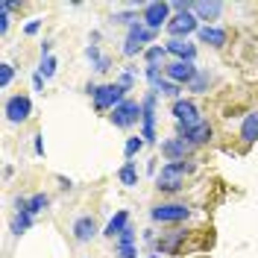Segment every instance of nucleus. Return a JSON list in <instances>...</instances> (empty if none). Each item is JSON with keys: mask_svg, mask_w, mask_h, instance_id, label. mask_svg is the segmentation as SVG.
<instances>
[{"mask_svg": "<svg viewBox=\"0 0 258 258\" xmlns=\"http://www.w3.org/2000/svg\"><path fill=\"white\" fill-rule=\"evenodd\" d=\"M200 21H197V15L194 12H179V15L170 18V24L164 27L167 30V35L170 38H188V35H194V32H200Z\"/></svg>", "mask_w": 258, "mask_h": 258, "instance_id": "7", "label": "nucleus"}, {"mask_svg": "<svg viewBox=\"0 0 258 258\" xmlns=\"http://www.w3.org/2000/svg\"><path fill=\"white\" fill-rule=\"evenodd\" d=\"M114 255L117 258H138V246L126 243V246H114Z\"/></svg>", "mask_w": 258, "mask_h": 258, "instance_id": "33", "label": "nucleus"}, {"mask_svg": "<svg viewBox=\"0 0 258 258\" xmlns=\"http://www.w3.org/2000/svg\"><path fill=\"white\" fill-rule=\"evenodd\" d=\"M185 235H188V232H170V235H161L153 249H156L159 255H173V252L179 249V243L185 241Z\"/></svg>", "mask_w": 258, "mask_h": 258, "instance_id": "16", "label": "nucleus"}, {"mask_svg": "<svg viewBox=\"0 0 258 258\" xmlns=\"http://www.w3.org/2000/svg\"><path fill=\"white\" fill-rule=\"evenodd\" d=\"M144 258H161L159 252H150V255H144Z\"/></svg>", "mask_w": 258, "mask_h": 258, "instance_id": "41", "label": "nucleus"}, {"mask_svg": "<svg viewBox=\"0 0 258 258\" xmlns=\"http://www.w3.org/2000/svg\"><path fill=\"white\" fill-rule=\"evenodd\" d=\"M167 47L164 44H153V47H147V53H144V62H147V68H164L167 64Z\"/></svg>", "mask_w": 258, "mask_h": 258, "instance_id": "20", "label": "nucleus"}, {"mask_svg": "<svg viewBox=\"0 0 258 258\" xmlns=\"http://www.w3.org/2000/svg\"><path fill=\"white\" fill-rule=\"evenodd\" d=\"M197 74H200V68H197L194 62H179V59H173V62L164 64V77H167L170 82H176V85H185V88L194 82Z\"/></svg>", "mask_w": 258, "mask_h": 258, "instance_id": "9", "label": "nucleus"}, {"mask_svg": "<svg viewBox=\"0 0 258 258\" xmlns=\"http://www.w3.org/2000/svg\"><path fill=\"white\" fill-rule=\"evenodd\" d=\"M170 3H161V0H156V3H144L141 6V24H144L147 30L159 32L161 27H167L170 24Z\"/></svg>", "mask_w": 258, "mask_h": 258, "instance_id": "3", "label": "nucleus"}, {"mask_svg": "<svg viewBox=\"0 0 258 258\" xmlns=\"http://www.w3.org/2000/svg\"><path fill=\"white\" fill-rule=\"evenodd\" d=\"M153 91H156V94H164V97H170V100H173V103H176V100H182V85H176V82H170L167 80V77H161L159 82H156V85H153Z\"/></svg>", "mask_w": 258, "mask_h": 258, "instance_id": "21", "label": "nucleus"}, {"mask_svg": "<svg viewBox=\"0 0 258 258\" xmlns=\"http://www.w3.org/2000/svg\"><path fill=\"white\" fill-rule=\"evenodd\" d=\"M129 223H132V220H129V211H117L112 220L106 223L103 235H106V238H112V241H117V238H120V232H123V229H126Z\"/></svg>", "mask_w": 258, "mask_h": 258, "instance_id": "17", "label": "nucleus"}, {"mask_svg": "<svg viewBox=\"0 0 258 258\" xmlns=\"http://www.w3.org/2000/svg\"><path fill=\"white\" fill-rule=\"evenodd\" d=\"M170 114L176 117V123H197V120H203L194 100H176V103L170 106Z\"/></svg>", "mask_w": 258, "mask_h": 258, "instance_id": "14", "label": "nucleus"}, {"mask_svg": "<svg viewBox=\"0 0 258 258\" xmlns=\"http://www.w3.org/2000/svg\"><path fill=\"white\" fill-rule=\"evenodd\" d=\"M32 88H35V91H41V88H44V77H41V74H35V77H32Z\"/></svg>", "mask_w": 258, "mask_h": 258, "instance_id": "38", "label": "nucleus"}, {"mask_svg": "<svg viewBox=\"0 0 258 258\" xmlns=\"http://www.w3.org/2000/svg\"><path fill=\"white\" fill-rule=\"evenodd\" d=\"M85 56H88V62H91V64L103 59V53H100V47H97V44H88V47H85Z\"/></svg>", "mask_w": 258, "mask_h": 258, "instance_id": "35", "label": "nucleus"}, {"mask_svg": "<svg viewBox=\"0 0 258 258\" xmlns=\"http://www.w3.org/2000/svg\"><path fill=\"white\" fill-rule=\"evenodd\" d=\"M97 109H117L123 100H126V88L117 85V82H106V85H97V91L91 94Z\"/></svg>", "mask_w": 258, "mask_h": 258, "instance_id": "5", "label": "nucleus"}, {"mask_svg": "<svg viewBox=\"0 0 258 258\" xmlns=\"http://www.w3.org/2000/svg\"><path fill=\"white\" fill-rule=\"evenodd\" d=\"M194 170H197V164L191 159L188 161H164L159 170V176H156V188L161 194H176L185 188V176H191Z\"/></svg>", "mask_w": 258, "mask_h": 258, "instance_id": "1", "label": "nucleus"}, {"mask_svg": "<svg viewBox=\"0 0 258 258\" xmlns=\"http://www.w3.org/2000/svg\"><path fill=\"white\" fill-rule=\"evenodd\" d=\"M211 123L209 120H197V123H176V135L185 138L191 147H203L211 141Z\"/></svg>", "mask_w": 258, "mask_h": 258, "instance_id": "6", "label": "nucleus"}, {"mask_svg": "<svg viewBox=\"0 0 258 258\" xmlns=\"http://www.w3.org/2000/svg\"><path fill=\"white\" fill-rule=\"evenodd\" d=\"M50 47H53V41H41V59L50 56Z\"/></svg>", "mask_w": 258, "mask_h": 258, "instance_id": "39", "label": "nucleus"}, {"mask_svg": "<svg viewBox=\"0 0 258 258\" xmlns=\"http://www.w3.org/2000/svg\"><path fill=\"white\" fill-rule=\"evenodd\" d=\"M32 226V214H27V211H15V220H12V232L15 235H24L27 229Z\"/></svg>", "mask_w": 258, "mask_h": 258, "instance_id": "27", "label": "nucleus"}, {"mask_svg": "<svg viewBox=\"0 0 258 258\" xmlns=\"http://www.w3.org/2000/svg\"><path fill=\"white\" fill-rule=\"evenodd\" d=\"M47 206H50V197L47 194H32L30 197V206H27V214H41V211H47Z\"/></svg>", "mask_w": 258, "mask_h": 258, "instance_id": "25", "label": "nucleus"}, {"mask_svg": "<svg viewBox=\"0 0 258 258\" xmlns=\"http://www.w3.org/2000/svg\"><path fill=\"white\" fill-rule=\"evenodd\" d=\"M194 153V147L185 141V138H179V135H173V138H164L161 141V156L167 161H188Z\"/></svg>", "mask_w": 258, "mask_h": 258, "instance_id": "10", "label": "nucleus"}, {"mask_svg": "<svg viewBox=\"0 0 258 258\" xmlns=\"http://www.w3.org/2000/svg\"><path fill=\"white\" fill-rule=\"evenodd\" d=\"M38 74H41L44 80H50V77L56 74V59H53V56H47V59H41V68H38Z\"/></svg>", "mask_w": 258, "mask_h": 258, "instance_id": "30", "label": "nucleus"}, {"mask_svg": "<svg viewBox=\"0 0 258 258\" xmlns=\"http://www.w3.org/2000/svg\"><path fill=\"white\" fill-rule=\"evenodd\" d=\"M144 144H147V141L141 138V135H132V138H126V147H123V156H126V161L135 159V156L144 150Z\"/></svg>", "mask_w": 258, "mask_h": 258, "instance_id": "26", "label": "nucleus"}, {"mask_svg": "<svg viewBox=\"0 0 258 258\" xmlns=\"http://www.w3.org/2000/svg\"><path fill=\"white\" fill-rule=\"evenodd\" d=\"M117 179H120V185L135 188L138 185V167H135V161H123V167L117 170Z\"/></svg>", "mask_w": 258, "mask_h": 258, "instance_id": "23", "label": "nucleus"}, {"mask_svg": "<svg viewBox=\"0 0 258 258\" xmlns=\"http://www.w3.org/2000/svg\"><path fill=\"white\" fill-rule=\"evenodd\" d=\"M191 217V206L188 203H159L150 209V220L153 223H185Z\"/></svg>", "mask_w": 258, "mask_h": 258, "instance_id": "2", "label": "nucleus"}, {"mask_svg": "<svg viewBox=\"0 0 258 258\" xmlns=\"http://www.w3.org/2000/svg\"><path fill=\"white\" fill-rule=\"evenodd\" d=\"M211 80H214V77H211L209 71H203V68H200V74L194 77V82L188 85V91H191V94H206V91H209V85H211Z\"/></svg>", "mask_w": 258, "mask_h": 258, "instance_id": "24", "label": "nucleus"}, {"mask_svg": "<svg viewBox=\"0 0 258 258\" xmlns=\"http://www.w3.org/2000/svg\"><path fill=\"white\" fill-rule=\"evenodd\" d=\"M41 30V18H32L30 24H27V27H24V32H27V35H35V32Z\"/></svg>", "mask_w": 258, "mask_h": 258, "instance_id": "37", "label": "nucleus"}, {"mask_svg": "<svg viewBox=\"0 0 258 258\" xmlns=\"http://www.w3.org/2000/svg\"><path fill=\"white\" fill-rule=\"evenodd\" d=\"M35 153H38V156L44 153V141H41V135H35Z\"/></svg>", "mask_w": 258, "mask_h": 258, "instance_id": "40", "label": "nucleus"}, {"mask_svg": "<svg viewBox=\"0 0 258 258\" xmlns=\"http://www.w3.org/2000/svg\"><path fill=\"white\" fill-rule=\"evenodd\" d=\"M197 38L203 41V44H209V47H226V41H229V32L223 30V27H200V32H197Z\"/></svg>", "mask_w": 258, "mask_h": 258, "instance_id": "15", "label": "nucleus"}, {"mask_svg": "<svg viewBox=\"0 0 258 258\" xmlns=\"http://www.w3.org/2000/svg\"><path fill=\"white\" fill-rule=\"evenodd\" d=\"M126 243H135V226H132V223L120 232V238L114 241V246H126Z\"/></svg>", "mask_w": 258, "mask_h": 258, "instance_id": "31", "label": "nucleus"}, {"mask_svg": "<svg viewBox=\"0 0 258 258\" xmlns=\"http://www.w3.org/2000/svg\"><path fill=\"white\" fill-rule=\"evenodd\" d=\"M3 114H6V120H9V123H24V120L32 114L30 97H27V94L6 97V103H3Z\"/></svg>", "mask_w": 258, "mask_h": 258, "instance_id": "8", "label": "nucleus"}, {"mask_svg": "<svg viewBox=\"0 0 258 258\" xmlns=\"http://www.w3.org/2000/svg\"><path fill=\"white\" fill-rule=\"evenodd\" d=\"M109 117H112V123L117 129H132L138 120H141V117H144L141 100H129V97H126L117 109H112V114H109Z\"/></svg>", "mask_w": 258, "mask_h": 258, "instance_id": "4", "label": "nucleus"}, {"mask_svg": "<svg viewBox=\"0 0 258 258\" xmlns=\"http://www.w3.org/2000/svg\"><path fill=\"white\" fill-rule=\"evenodd\" d=\"M112 21H114V24H123V27H135L141 18H138V12H135V9H126V12H114Z\"/></svg>", "mask_w": 258, "mask_h": 258, "instance_id": "28", "label": "nucleus"}, {"mask_svg": "<svg viewBox=\"0 0 258 258\" xmlns=\"http://www.w3.org/2000/svg\"><path fill=\"white\" fill-rule=\"evenodd\" d=\"M191 12L197 15V21H203V27H214V21L223 15V3H217V0H200V3H194Z\"/></svg>", "mask_w": 258, "mask_h": 258, "instance_id": "12", "label": "nucleus"}, {"mask_svg": "<svg viewBox=\"0 0 258 258\" xmlns=\"http://www.w3.org/2000/svg\"><path fill=\"white\" fill-rule=\"evenodd\" d=\"M71 235H74V241H77V243H91L97 235H100V226H97L94 217L82 214V217H77V220H74V226H71Z\"/></svg>", "mask_w": 258, "mask_h": 258, "instance_id": "11", "label": "nucleus"}, {"mask_svg": "<svg viewBox=\"0 0 258 258\" xmlns=\"http://www.w3.org/2000/svg\"><path fill=\"white\" fill-rule=\"evenodd\" d=\"M91 68H94L97 74H106V71H112V59H109V56H103V59H100V62H94Z\"/></svg>", "mask_w": 258, "mask_h": 258, "instance_id": "36", "label": "nucleus"}, {"mask_svg": "<svg viewBox=\"0 0 258 258\" xmlns=\"http://www.w3.org/2000/svg\"><path fill=\"white\" fill-rule=\"evenodd\" d=\"M12 80H15V68L6 62L3 68H0V85H3V88H9V82H12Z\"/></svg>", "mask_w": 258, "mask_h": 258, "instance_id": "32", "label": "nucleus"}, {"mask_svg": "<svg viewBox=\"0 0 258 258\" xmlns=\"http://www.w3.org/2000/svg\"><path fill=\"white\" fill-rule=\"evenodd\" d=\"M147 53V47H141V44H135V41H123V56H126V59H132V56H144Z\"/></svg>", "mask_w": 258, "mask_h": 258, "instance_id": "29", "label": "nucleus"}, {"mask_svg": "<svg viewBox=\"0 0 258 258\" xmlns=\"http://www.w3.org/2000/svg\"><path fill=\"white\" fill-rule=\"evenodd\" d=\"M167 53L170 56H176L179 62H194L197 59V44H194L191 38H167Z\"/></svg>", "mask_w": 258, "mask_h": 258, "instance_id": "13", "label": "nucleus"}, {"mask_svg": "<svg viewBox=\"0 0 258 258\" xmlns=\"http://www.w3.org/2000/svg\"><path fill=\"white\" fill-rule=\"evenodd\" d=\"M141 138H144L147 144H156V112H144L141 117Z\"/></svg>", "mask_w": 258, "mask_h": 258, "instance_id": "22", "label": "nucleus"}, {"mask_svg": "<svg viewBox=\"0 0 258 258\" xmlns=\"http://www.w3.org/2000/svg\"><path fill=\"white\" fill-rule=\"evenodd\" d=\"M156 35H159V32L147 30V27L141 24V21H138L135 27H129V32H126V38H129V41H135V44H141V47H147V44L153 47V41H156Z\"/></svg>", "mask_w": 258, "mask_h": 258, "instance_id": "18", "label": "nucleus"}, {"mask_svg": "<svg viewBox=\"0 0 258 258\" xmlns=\"http://www.w3.org/2000/svg\"><path fill=\"white\" fill-rule=\"evenodd\" d=\"M117 85H123L126 91H132V88H135V74H132V71H120V77H117Z\"/></svg>", "mask_w": 258, "mask_h": 258, "instance_id": "34", "label": "nucleus"}, {"mask_svg": "<svg viewBox=\"0 0 258 258\" xmlns=\"http://www.w3.org/2000/svg\"><path fill=\"white\" fill-rule=\"evenodd\" d=\"M241 141L243 144H255L258 141V112H249L241 123Z\"/></svg>", "mask_w": 258, "mask_h": 258, "instance_id": "19", "label": "nucleus"}]
</instances>
